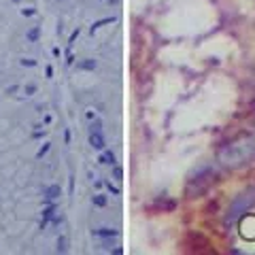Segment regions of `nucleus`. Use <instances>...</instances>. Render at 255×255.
<instances>
[]
</instances>
